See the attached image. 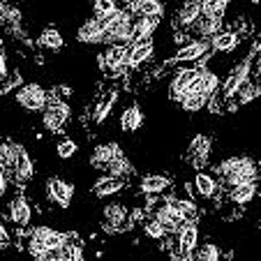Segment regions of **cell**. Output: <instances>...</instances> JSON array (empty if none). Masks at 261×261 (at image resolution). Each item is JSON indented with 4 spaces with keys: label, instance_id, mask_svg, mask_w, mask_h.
<instances>
[{
    "label": "cell",
    "instance_id": "obj_1",
    "mask_svg": "<svg viewBox=\"0 0 261 261\" xmlns=\"http://www.w3.org/2000/svg\"><path fill=\"white\" fill-rule=\"evenodd\" d=\"M254 58H256V54L250 51V56L243 58L241 63L229 72V76L224 79V84H220V90H217V95H215L217 102H229V99L238 93V88H241L250 76H254Z\"/></svg>",
    "mask_w": 261,
    "mask_h": 261
},
{
    "label": "cell",
    "instance_id": "obj_2",
    "mask_svg": "<svg viewBox=\"0 0 261 261\" xmlns=\"http://www.w3.org/2000/svg\"><path fill=\"white\" fill-rule=\"evenodd\" d=\"M169 238H171V243H169L171 254L180 256V259H190V256L194 254V250H197V245H199L197 220H188L180 229H178V233H173V236H169Z\"/></svg>",
    "mask_w": 261,
    "mask_h": 261
},
{
    "label": "cell",
    "instance_id": "obj_3",
    "mask_svg": "<svg viewBox=\"0 0 261 261\" xmlns=\"http://www.w3.org/2000/svg\"><path fill=\"white\" fill-rule=\"evenodd\" d=\"M69 104L60 97L49 95V102H46L44 111H42V125H44L46 132H60L65 127V123L69 120Z\"/></svg>",
    "mask_w": 261,
    "mask_h": 261
},
{
    "label": "cell",
    "instance_id": "obj_4",
    "mask_svg": "<svg viewBox=\"0 0 261 261\" xmlns=\"http://www.w3.org/2000/svg\"><path fill=\"white\" fill-rule=\"evenodd\" d=\"M148 215H153L155 220L162 224L164 229H167L169 236H173V233H178V229L185 224V220H182L180 215L176 213V208L171 206V201H169L167 197L164 199H155L150 206H148Z\"/></svg>",
    "mask_w": 261,
    "mask_h": 261
},
{
    "label": "cell",
    "instance_id": "obj_5",
    "mask_svg": "<svg viewBox=\"0 0 261 261\" xmlns=\"http://www.w3.org/2000/svg\"><path fill=\"white\" fill-rule=\"evenodd\" d=\"M16 102L28 111H44L46 102H49V93L42 88L40 84H25L16 90Z\"/></svg>",
    "mask_w": 261,
    "mask_h": 261
},
{
    "label": "cell",
    "instance_id": "obj_6",
    "mask_svg": "<svg viewBox=\"0 0 261 261\" xmlns=\"http://www.w3.org/2000/svg\"><path fill=\"white\" fill-rule=\"evenodd\" d=\"M104 229L107 231H127L132 227V222H129V211L123 206L120 201H111L104 206Z\"/></svg>",
    "mask_w": 261,
    "mask_h": 261
},
{
    "label": "cell",
    "instance_id": "obj_7",
    "mask_svg": "<svg viewBox=\"0 0 261 261\" xmlns=\"http://www.w3.org/2000/svg\"><path fill=\"white\" fill-rule=\"evenodd\" d=\"M46 199L58 208H69L74 199V185L63 178H49L46 180Z\"/></svg>",
    "mask_w": 261,
    "mask_h": 261
},
{
    "label": "cell",
    "instance_id": "obj_8",
    "mask_svg": "<svg viewBox=\"0 0 261 261\" xmlns=\"http://www.w3.org/2000/svg\"><path fill=\"white\" fill-rule=\"evenodd\" d=\"M99 65L107 74H120L127 69V46H107L99 56Z\"/></svg>",
    "mask_w": 261,
    "mask_h": 261
},
{
    "label": "cell",
    "instance_id": "obj_9",
    "mask_svg": "<svg viewBox=\"0 0 261 261\" xmlns=\"http://www.w3.org/2000/svg\"><path fill=\"white\" fill-rule=\"evenodd\" d=\"M211 54L208 40H190L178 49V54L173 56V63H199Z\"/></svg>",
    "mask_w": 261,
    "mask_h": 261
},
{
    "label": "cell",
    "instance_id": "obj_10",
    "mask_svg": "<svg viewBox=\"0 0 261 261\" xmlns=\"http://www.w3.org/2000/svg\"><path fill=\"white\" fill-rule=\"evenodd\" d=\"M7 215H10V222L14 224V227L28 229L30 220H33V206H30V201L23 197V194H16V197L10 201V211H7Z\"/></svg>",
    "mask_w": 261,
    "mask_h": 261
},
{
    "label": "cell",
    "instance_id": "obj_11",
    "mask_svg": "<svg viewBox=\"0 0 261 261\" xmlns=\"http://www.w3.org/2000/svg\"><path fill=\"white\" fill-rule=\"evenodd\" d=\"M217 90H220V76H217L215 72H211V69L201 67L197 81L190 86L188 93H201L208 102H213V99H215V95H217Z\"/></svg>",
    "mask_w": 261,
    "mask_h": 261
},
{
    "label": "cell",
    "instance_id": "obj_12",
    "mask_svg": "<svg viewBox=\"0 0 261 261\" xmlns=\"http://www.w3.org/2000/svg\"><path fill=\"white\" fill-rule=\"evenodd\" d=\"M199 16H201V0H185L176 14V30L188 35L190 28L199 21Z\"/></svg>",
    "mask_w": 261,
    "mask_h": 261
},
{
    "label": "cell",
    "instance_id": "obj_13",
    "mask_svg": "<svg viewBox=\"0 0 261 261\" xmlns=\"http://www.w3.org/2000/svg\"><path fill=\"white\" fill-rule=\"evenodd\" d=\"M241 37H243L241 30H220V33L213 35L208 40L211 54H231L241 44Z\"/></svg>",
    "mask_w": 261,
    "mask_h": 261
},
{
    "label": "cell",
    "instance_id": "obj_14",
    "mask_svg": "<svg viewBox=\"0 0 261 261\" xmlns=\"http://www.w3.org/2000/svg\"><path fill=\"white\" fill-rule=\"evenodd\" d=\"M252 180H259V169H256V162H250L245 167L236 169V171L227 173V176H220V188H236V185H243V182H252Z\"/></svg>",
    "mask_w": 261,
    "mask_h": 261
},
{
    "label": "cell",
    "instance_id": "obj_15",
    "mask_svg": "<svg viewBox=\"0 0 261 261\" xmlns=\"http://www.w3.org/2000/svg\"><path fill=\"white\" fill-rule=\"evenodd\" d=\"M199 72H201V65L199 67H185V69H180V72L176 74L171 79V86H169V93H171V97L176 99H180L182 95L190 90V86L197 81V76H199Z\"/></svg>",
    "mask_w": 261,
    "mask_h": 261
},
{
    "label": "cell",
    "instance_id": "obj_16",
    "mask_svg": "<svg viewBox=\"0 0 261 261\" xmlns=\"http://www.w3.org/2000/svg\"><path fill=\"white\" fill-rule=\"evenodd\" d=\"M153 54H155L153 37L127 44V69H134V67H139V65L148 63V60L153 58Z\"/></svg>",
    "mask_w": 261,
    "mask_h": 261
},
{
    "label": "cell",
    "instance_id": "obj_17",
    "mask_svg": "<svg viewBox=\"0 0 261 261\" xmlns=\"http://www.w3.org/2000/svg\"><path fill=\"white\" fill-rule=\"evenodd\" d=\"M211 146H213V139L206 137V134H199V137H194L192 141H190L188 158L197 169H201L203 164L208 162V158H211Z\"/></svg>",
    "mask_w": 261,
    "mask_h": 261
},
{
    "label": "cell",
    "instance_id": "obj_18",
    "mask_svg": "<svg viewBox=\"0 0 261 261\" xmlns=\"http://www.w3.org/2000/svg\"><path fill=\"white\" fill-rule=\"evenodd\" d=\"M192 188H194V192L203 199H217L222 194V188H220V182H217V178L211 176V173H206V171L194 173Z\"/></svg>",
    "mask_w": 261,
    "mask_h": 261
},
{
    "label": "cell",
    "instance_id": "obj_19",
    "mask_svg": "<svg viewBox=\"0 0 261 261\" xmlns=\"http://www.w3.org/2000/svg\"><path fill=\"white\" fill-rule=\"evenodd\" d=\"M35 176V164L33 160H30L28 150H25L23 146H19L16 143V167H14V182L16 185H25V182H30Z\"/></svg>",
    "mask_w": 261,
    "mask_h": 261
},
{
    "label": "cell",
    "instance_id": "obj_20",
    "mask_svg": "<svg viewBox=\"0 0 261 261\" xmlns=\"http://www.w3.org/2000/svg\"><path fill=\"white\" fill-rule=\"evenodd\" d=\"M160 28V16H134L132 21V42L150 40Z\"/></svg>",
    "mask_w": 261,
    "mask_h": 261
},
{
    "label": "cell",
    "instance_id": "obj_21",
    "mask_svg": "<svg viewBox=\"0 0 261 261\" xmlns=\"http://www.w3.org/2000/svg\"><path fill=\"white\" fill-rule=\"evenodd\" d=\"M169 190H171V178L160 176V173H148V176H143L141 182H139V192L141 194L160 197V194L169 192Z\"/></svg>",
    "mask_w": 261,
    "mask_h": 261
},
{
    "label": "cell",
    "instance_id": "obj_22",
    "mask_svg": "<svg viewBox=\"0 0 261 261\" xmlns=\"http://www.w3.org/2000/svg\"><path fill=\"white\" fill-rule=\"evenodd\" d=\"M102 33H104L102 19L93 16V19L84 21V23L79 25V30H76V40H79L81 44H99V40H102Z\"/></svg>",
    "mask_w": 261,
    "mask_h": 261
},
{
    "label": "cell",
    "instance_id": "obj_23",
    "mask_svg": "<svg viewBox=\"0 0 261 261\" xmlns=\"http://www.w3.org/2000/svg\"><path fill=\"white\" fill-rule=\"evenodd\" d=\"M120 155H125L123 150H120V146L116 141H109V143H99V146H95L93 155H90V164L97 169H102L107 162H111V160L120 158Z\"/></svg>",
    "mask_w": 261,
    "mask_h": 261
},
{
    "label": "cell",
    "instance_id": "obj_24",
    "mask_svg": "<svg viewBox=\"0 0 261 261\" xmlns=\"http://www.w3.org/2000/svg\"><path fill=\"white\" fill-rule=\"evenodd\" d=\"M125 7L132 12V16H164L162 0H129Z\"/></svg>",
    "mask_w": 261,
    "mask_h": 261
},
{
    "label": "cell",
    "instance_id": "obj_25",
    "mask_svg": "<svg viewBox=\"0 0 261 261\" xmlns=\"http://www.w3.org/2000/svg\"><path fill=\"white\" fill-rule=\"evenodd\" d=\"M125 188V180L123 178H114V176H107L104 173L102 178H97L93 185V194L99 199H107V197H114V194L123 192Z\"/></svg>",
    "mask_w": 261,
    "mask_h": 261
},
{
    "label": "cell",
    "instance_id": "obj_26",
    "mask_svg": "<svg viewBox=\"0 0 261 261\" xmlns=\"http://www.w3.org/2000/svg\"><path fill=\"white\" fill-rule=\"evenodd\" d=\"M192 33L199 35V40H211L213 35H217L220 30H224V19H215V16H199V21L192 25Z\"/></svg>",
    "mask_w": 261,
    "mask_h": 261
},
{
    "label": "cell",
    "instance_id": "obj_27",
    "mask_svg": "<svg viewBox=\"0 0 261 261\" xmlns=\"http://www.w3.org/2000/svg\"><path fill=\"white\" fill-rule=\"evenodd\" d=\"M254 197H256V180L243 182V185H236V188L227 190V199L233 206H247Z\"/></svg>",
    "mask_w": 261,
    "mask_h": 261
},
{
    "label": "cell",
    "instance_id": "obj_28",
    "mask_svg": "<svg viewBox=\"0 0 261 261\" xmlns=\"http://www.w3.org/2000/svg\"><path fill=\"white\" fill-rule=\"evenodd\" d=\"M141 125H143L141 107H139L137 102H132L123 114H120V129L127 132V134H132V132H137V129H141Z\"/></svg>",
    "mask_w": 261,
    "mask_h": 261
},
{
    "label": "cell",
    "instance_id": "obj_29",
    "mask_svg": "<svg viewBox=\"0 0 261 261\" xmlns=\"http://www.w3.org/2000/svg\"><path fill=\"white\" fill-rule=\"evenodd\" d=\"M259 95V84H256V79L254 76H250V79L245 81V84L238 88V93L233 95L231 99H229V109H238V107H243V104H247V102H252V99Z\"/></svg>",
    "mask_w": 261,
    "mask_h": 261
},
{
    "label": "cell",
    "instance_id": "obj_30",
    "mask_svg": "<svg viewBox=\"0 0 261 261\" xmlns=\"http://www.w3.org/2000/svg\"><path fill=\"white\" fill-rule=\"evenodd\" d=\"M14 167H16V143L14 141H0V169L7 173L14 182Z\"/></svg>",
    "mask_w": 261,
    "mask_h": 261
},
{
    "label": "cell",
    "instance_id": "obj_31",
    "mask_svg": "<svg viewBox=\"0 0 261 261\" xmlns=\"http://www.w3.org/2000/svg\"><path fill=\"white\" fill-rule=\"evenodd\" d=\"M102 171L107 173V176H114V178H129L134 173V167H132V162H129L125 155H120V158H116V160H111V162H107L102 167Z\"/></svg>",
    "mask_w": 261,
    "mask_h": 261
},
{
    "label": "cell",
    "instance_id": "obj_32",
    "mask_svg": "<svg viewBox=\"0 0 261 261\" xmlns=\"http://www.w3.org/2000/svg\"><path fill=\"white\" fill-rule=\"evenodd\" d=\"M116 99H118L116 90H109V93H104L102 97L97 99V104H95V114H93V123L95 125L104 123V120L109 118V114H111V109H114Z\"/></svg>",
    "mask_w": 261,
    "mask_h": 261
},
{
    "label": "cell",
    "instance_id": "obj_33",
    "mask_svg": "<svg viewBox=\"0 0 261 261\" xmlns=\"http://www.w3.org/2000/svg\"><path fill=\"white\" fill-rule=\"evenodd\" d=\"M169 201H171V206L176 208V213L182 217V220L188 222V220H197L199 211H197V203L192 201L190 197H173V194H169Z\"/></svg>",
    "mask_w": 261,
    "mask_h": 261
},
{
    "label": "cell",
    "instance_id": "obj_34",
    "mask_svg": "<svg viewBox=\"0 0 261 261\" xmlns=\"http://www.w3.org/2000/svg\"><path fill=\"white\" fill-rule=\"evenodd\" d=\"M141 224H143V233H146L150 241H160V243H162V241H169L167 229H164L153 215H146Z\"/></svg>",
    "mask_w": 261,
    "mask_h": 261
},
{
    "label": "cell",
    "instance_id": "obj_35",
    "mask_svg": "<svg viewBox=\"0 0 261 261\" xmlns=\"http://www.w3.org/2000/svg\"><path fill=\"white\" fill-rule=\"evenodd\" d=\"M250 162H254V160H252V158H247V155H236V158L222 160V162L215 167V176H217V178H220V176H227V173L236 171V169L245 167V164H250Z\"/></svg>",
    "mask_w": 261,
    "mask_h": 261
},
{
    "label": "cell",
    "instance_id": "obj_36",
    "mask_svg": "<svg viewBox=\"0 0 261 261\" xmlns=\"http://www.w3.org/2000/svg\"><path fill=\"white\" fill-rule=\"evenodd\" d=\"M180 107H182V111H188V114H197V111H201L203 107H208V99L203 97L201 93H185L180 99Z\"/></svg>",
    "mask_w": 261,
    "mask_h": 261
},
{
    "label": "cell",
    "instance_id": "obj_37",
    "mask_svg": "<svg viewBox=\"0 0 261 261\" xmlns=\"http://www.w3.org/2000/svg\"><path fill=\"white\" fill-rule=\"evenodd\" d=\"M227 10H229V0H201V14L203 16L224 19Z\"/></svg>",
    "mask_w": 261,
    "mask_h": 261
},
{
    "label": "cell",
    "instance_id": "obj_38",
    "mask_svg": "<svg viewBox=\"0 0 261 261\" xmlns=\"http://www.w3.org/2000/svg\"><path fill=\"white\" fill-rule=\"evenodd\" d=\"M40 46H44V49H51V51H58L65 46V40L63 35L58 33L56 28H44L40 35Z\"/></svg>",
    "mask_w": 261,
    "mask_h": 261
},
{
    "label": "cell",
    "instance_id": "obj_39",
    "mask_svg": "<svg viewBox=\"0 0 261 261\" xmlns=\"http://www.w3.org/2000/svg\"><path fill=\"white\" fill-rule=\"evenodd\" d=\"M192 256L199 261H217V259H222V250L215 243H199Z\"/></svg>",
    "mask_w": 261,
    "mask_h": 261
},
{
    "label": "cell",
    "instance_id": "obj_40",
    "mask_svg": "<svg viewBox=\"0 0 261 261\" xmlns=\"http://www.w3.org/2000/svg\"><path fill=\"white\" fill-rule=\"evenodd\" d=\"M118 7H120L118 0H93V10H95L97 19H107V16L114 14Z\"/></svg>",
    "mask_w": 261,
    "mask_h": 261
},
{
    "label": "cell",
    "instance_id": "obj_41",
    "mask_svg": "<svg viewBox=\"0 0 261 261\" xmlns=\"http://www.w3.org/2000/svg\"><path fill=\"white\" fill-rule=\"evenodd\" d=\"M56 150H58V158L67 160V158H72V155L76 153V143H74L72 139H63V141L56 146Z\"/></svg>",
    "mask_w": 261,
    "mask_h": 261
},
{
    "label": "cell",
    "instance_id": "obj_42",
    "mask_svg": "<svg viewBox=\"0 0 261 261\" xmlns=\"http://www.w3.org/2000/svg\"><path fill=\"white\" fill-rule=\"evenodd\" d=\"M7 185H10V178H7V173L0 169V197L7 194Z\"/></svg>",
    "mask_w": 261,
    "mask_h": 261
},
{
    "label": "cell",
    "instance_id": "obj_43",
    "mask_svg": "<svg viewBox=\"0 0 261 261\" xmlns=\"http://www.w3.org/2000/svg\"><path fill=\"white\" fill-rule=\"evenodd\" d=\"M7 79V58H5V51L0 49V81Z\"/></svg>",
    "mask_w": 261,
    "mask_h": 261
},
{
    "label": "cell",
    "instance_id": "obj_44",
    "mask_svg": "<svg viewBox=\"0 0 261 261\" xmlns=\"http://www.w3.org/2000/svg\"><path fill=\"white\" fill-rule=\"evenodd\" d=\"M12 241V236H10V231H7V227L5 224H3V222H0V243H3V245H7V243Z\"/></svg>",
    "mask_w": 261,
    "mask_h": 261
},
{
    "label": "cell",
    "instance_id": "obj_45",
    "mask_svg": "<svg viewBox=\"0 0 261 261\" xmlns=\"http://www.w3.org/2000/svg\"><path fill=\"white\" fill-rule=\"evenodd\" d=\"M250 3H259V0H250Z\"/></svg>",
    "mask_w": 261,
    "mask_h": 261
}]
</instances>
